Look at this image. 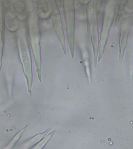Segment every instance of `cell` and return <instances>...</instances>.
<instances>
[{"mask_svg": "<svg viewBox=\"0 0 133 149\" xmlns=\"http://www.w3.org/2000/svg\"><path fill=\"white\" fill-rule=\"evenodd\" d=\"M32 21L30 18V37L32 49L34 52V56L37 66L39 80L42 81V72H41V56H40V46H39V33L37 27V22L36 17L32 15Z\"/></svg>", "mask_w": 133, "mask_h": 149, "instance_id": "6da1fadb", "label": "cell"}, {"mask_svg": "<svg viewBox=\"0 0 133 149\" xmlns=\"http://www.w3.org/2000/svg\"><path fill=\"white\" fill-rule=\"evenodd\" d=\"M128 36V30L126 26V24L122 25L121 27V35H120V60L122 61L123 56H124V52L126 45H127Z\"/></svg>", "mask_w": 133, "mask_h": 149, "instance_id": "7a4b0ae2", "label": "cell"}, {"mask_svg": "<svg viewBox=\"0 0 133 149\" xmlns=\"http://www.w3.org/2000/svg\"><path fill=\"white\" fill-rule=\"evenodd\" d=\"M55 132H56V130H55L54 131L51 132V133L48 134L47 136H46L45 138H44L43 140H42V141L39 142V143H37V145H36L35 146H33V148H43L45 146L46 144L47 143V142L52 138V136H53V134H55Z\"/></svg>", "mask_w": 133, "mask_h": 149, "instance_id": "3957f363", "label": "cell"}, {"mask_svg": "<svg viewBox=\"0 0 133 149\" xmlns=\"http://www.w3.org/2000/svg\"><path fill=\"white\" fill-rule=\"evenodd\" d=\"M51 130V129H48L46 130L45 131L43 132V133L37 134V135L35 136L34 137H33L32 139H31L29 142H27V146L30 145V144H34V143H37L38 141H39L42 140V139L44 137V136L48 133V132H49Z\"/></svg>", "mask_w": 133, "mask_h": 149, "instance_id": "277c9868", "label": "cell"}, {"mask_svg": "<svg viewBox=\"0 0 133 149\" xmlns=\"http://www.w3.org/2000/svg\"><path fill=\"white\" fill-rule=\"evenodd\" d=\"M27 127V125L25 126L22 129H21V131H19V133H18V134H17L15 136V137L13 138V140H12V141L11 142L10 144H9V146H8V148H11V147H13V146H14V145H15V144L17 143V141H18L19 140V138L21 137V134H22L23 133V132L25 131Z\"/></svg>", "mask_w": 133, "mask_h": 149, "instance_id": "5b68a950", "label": "cell"}]
</instances>
